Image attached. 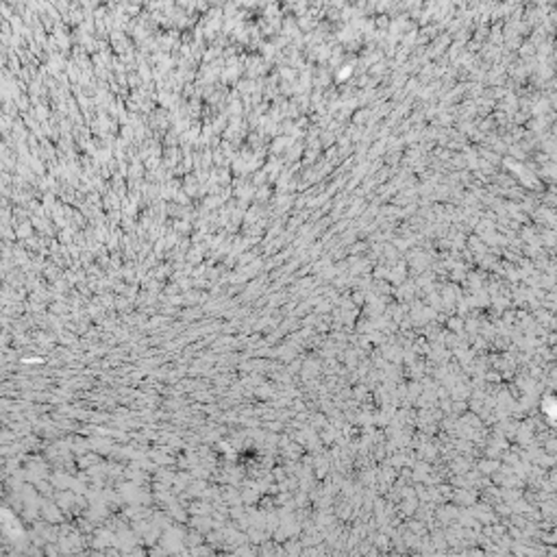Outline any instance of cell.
<instances>
[{"label": "cell", "mask_w": 557, "mask_h": 557, "mask_svg": "<svg viewBox=\"0 0 557 557\" xmlns=\"http://www.w3.org/2000/svg\"><path fill=\"white\" fill-rule=\"evenodd\" d=\"M270 2H277V0H270Z\"/></svg>", "instance_id": "6da1fadb"}]
</instances>
